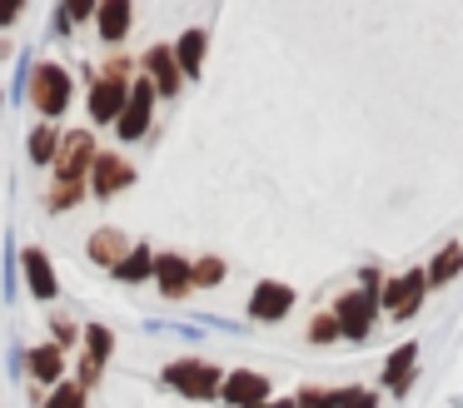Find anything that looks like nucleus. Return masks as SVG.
Returning <instances> with one entry per match:
<instances>
[{
  "mask_svg": "<svg viewBox=\"0 0 463 408\" xmlns=\"http://www.w3.org/2000/svg\"><path fill=\"white\" fill-rule=\"evenodd\" d=\"M55 149H61V135H55L51 125H41L31 135V159H35V165H55Z\"/></svg>",
  "mask_w": 463,
  "mask_h": 408,
  "instance_id": "20",
  "label": "nucleus"
},
{
  "mask_svg": "<svg viewBox=\"0 0 463 408\" xmlns=\"http://www.w3.org/2000/svg\"><path fill=\"white\" fill-rule=\"evenodd\" d=\"M135 179V169L125 165L120 155H95V165H90V189L100 199H110V195H120L125 185Z\"/></svg>",
  "mask_w": 463,
  "mask_h": 408,
  "instance_id": "9",
  "label": "nucleus"
},
{
  "mask_svg": "<svg viewBox=\"0 0 463 408\" xmlns=\"http://www.w3.org/2000/svg\"><path fill=\"white\" fill-rule=\"evenodd\" d=\"M165 384L180 388L184 398H214V394H220L224 378H220V368L204 364V358H180V364L165 368Z\"/></svg>",
  "mask_w": 463,
  "mask_h": 408,
  "instance_id": "4",
  "label": "nucleus"
},
{
  "mask_svg": "<svg viewBox=\"0 0 463 408\" xmlns=\"http://www.w3.org/2000/svg\"><path fill=\"white\" fill-rule=\"evenodd\" d=\"M289 308H294V289L279 284V279H264L250 294V314L260 318V324H274V318H284Z\"/></svg>",
  "mask_w": 463,
  "mask_h": 408,
  "instance_id": "7",
  "label": "nucleus"
},
{
  "mask_svg": "<svg viewBox=\"0 0 463 408\" xmlns=\"http://www.w3.org/2000/svg\"><path fill=\"white\" fill-rule=\"evenodd\" d=\"M125 254H130V244H125L120 229H95V234H90V259H95V264L120 269V259H125Z\"/></svg>",
  "mask_w": 463,
  "mask_h": 408,
  "instance_id": "15",
  "label": "nucleus"
},
{
  "mask_svg": "<svg viewBox=\"0 0 463 408\" xmlns=\"http://www.w3.org/2000/svg\"><path fill=\"white\" fill-rule=\"evenodd\" d=\"M413 368H419V344H399V348L389 354V364H383V388H393V394H409Z\"/></svg>",
  "mask_w": 463,
  "mask_h": 408,
  "instance_id": "12",
  "label": "nucleus"
},
{
  "mask_svg": "<svg viewBox=\"0 0 463 408\" xmlns=\"http://www.w3.org/2000/svg\"><path fill=\"white\" fill-rule=\"evenodd\" d=\"M130 20H135L130 0H100V10H95V25H100V35L110 40V45L130 35Z\"/></svg>",
  "mask_w": 463,
  "mask_h": 408,
  "instance_id": "14",
  "label": "nucleus"
},
{
  "mask_svg": "<svg viewBox=\"0 0 463 408\" xmlns=\"http://www.w3.org/2000/svg\"><path fill=\"white\" fill-rule=\"evenodd\" d=\"M334 408H379V398H373L369 388H339V394H334Z\"/></svg>",
  "mask_w": 463,
  "mask_h": 408,
  "instance_id": "24",
  "label": "nucleus"
},
{
  "mask_svg": "<svg viewBox=\"0 0 463 408\" xmlns=\"http://www.w3.org/2000/svg\"><path fill=\"white\" fill-rule=\"evenodd\" d=\"M100 70H105V80H120V85H130V70H135V65H130L125 55H115V60H105Z\"/></svg>",
  "mask_w": 463,
  "mask_h": 408,
  "instance_id": "28",
  "label": "nucleus"
},
{
  "mask_svg": "<svg viewBox=\"0 0 463 408\" xmlns=\"http://www.w3.org/2000/svg\"><path fill=\"white\" fill-rule=\"evenodd\" d=\"M85 344H90V358H95V364H105V358H110V348H115V338H110V328L90 324V328H85Z\"/></svg>",
  "mask_w": 463,
  "mask_h": 408,
  "instance_id": "22",
  "label": "nucleus"
},
{
  "mask_svg": "<svg viewBox=\"0 0 463 408\" xmlns=\"http://www.w3.org/2000/svg\"><path fill=\"white\" fill-rule=\"evenodd\" d=\"M220 394H224V403H234V408H254V403H264V398H269V378L240 368V374H230L220 384Z\"/></svg>",
  "mask_w": 463,
  "mask_h": 408,
  "instance_id": "8",
  "label": "nucleus"
},
{
  "mask_svg": "<svg viewBox=\"0 0 463 408\" xmlns=\"http://www.w3.org/2000/svg\"><path fill=\"white\" fill-rule=\"evenodd\" d=\"M423 289H429V274H423V269H409V274H399L393 284H383V308H389L393 318H413V308L423 304Z\"/></svg>",
  "mask_w": 463,
  "mask_h": 408,
  "instance_id": "5",
  "label": "nucleus"
},
{
  "mask_svg": "<svg viewBox=\"0 0 463 408\" xmlns=\"http://www.w3.org/2000/svg\"><path fill=\"white\" fill-rule=\"evenodd\" d=\"M95 10H100V0H65V15L71 20H90Z\"/></svg>",
  "mask_w": 463,
  "mask_h": 408,
  "instance_id": "30",
  "label": "nucleus"
},
{
  "mask_svg": "<svg viewBox=\"0 0 463 408\" xmlns=\"http://www.w3.org/2000/svg\"><path fill=\"white\" fill-rule=\"evenodd\" d=\"M31 105L41 109L45 119L61 115V109L71 105V75H65L61 65H51V60H45V65H35L31 70Z\"/></svg>",
  "mask_w": 463,
  "mask_h": 408,
  "instance_id": "2",
  "label": "nucleus"
},
{
  "mask_svg": "<svg viewBox=\"0 0 463 408\" xmlns=\"http://www.w3.org/2000/svg\"><path fill=\"white\" fill-rule=\"evenodd\" d=\"M80 195H85L80 185H55L51 195H45V209H71V204H75V199H80Z\"/></svg>",
  "mask_w": 463,
  "mask_h": 408,
  "instance_id": "26",
  "label": "nucleus"
},
{
  "mask_svg": "<svg viewBox=\"0 0 463 408\" xmlns=\"http://www.w3.org/2000/svg\"><path fill=\"white\" fill-rule=\"evenodd\" d=\"M254 408H294V403H269V398H264V403H254Z\"/></svg>",
  "mask_w": 463,
  "mask_h": 408,
  "instance_id": "32",
  "label": "nucleus"
},
{
  "mask_svg": "<svg viewBox=\"0 0 463 408\" xmlns=\"http://www.w3.org/2000/svg\"><path fill=\"white\" fill-rule=\"evenodd\" d=\"M21 10H25V0H0V25H11Z\"/></svg>",
  "mask_w": 463,
  "mask_h": 408,
  "instance_id": "31",
  "label": "nucleus"
},
{
  "mask_svg": "<svg viewBox=\"0 0 463 408\" xmlns=\"http://www.w3.org/2000/svg\"><path fill=\"white\" fill-rule=\"evenodd\" d=\"M95 155H100L95 135H85V129H71V135H61V149H55V175H61V185H80L85 169L95 165Z\"/></svg>",
  "mask_w": 463,
  "mask_h": 408,
  "instance_id": "3",
  "label": "nucleus"
},
{
  "mask_svg": "<svg viewBox=\"0 0 463 408\" xmlns=\"http://www.w3.org/2000/svg\"><path fill=\"white\" fill-rule=\"evenodd\" d=\"M115 274H120V279H130V284H135V279L155 274V254H150V249H130V254L120 259V269H115Z\"/></svg>",
  "mask_w": 463,
  "mask_h": 408,
  "instance_id": "21",
  "label": "nucleus"
},
{
  "mask_svg": "<svg viewBox=\"0 0 463 408\" xmlns=\"http://www.w3.org/2000/svg\"><path fill=\"white\" fill-rule=\"evenodd\" d=\"M309 338H314V344H329V338H339V318H334V314H319V318L309 324Z\"/></svg>",
  "mask_w": 463,
  "mask_h": 408,
  "instance_id": "27",
  "label": "nucleus"
},
{
  "mask_svg": "<svg viewBox=\"0 0 463 408\" xmlns=\"http://www.w3.org/2000/svg\"><path fill=\"white\" fill-rule=\"evenodd\" d=\"M21 264H25V279H31L35 299H55V269H51V259H45L41 249H25Z\"/></svg>",
  "mask_w": 463,
  "mask_h": 408,
  "instance_id": "16",
  "label": "nucleus"
},
{
  "mask_svg": "<svg viewBox=\"0 0 463 408\" xmlns=\"http://www.w3.org/2000/svg\"><path fill=\"white\" fill-rule=\"evenodd\" d=\"M294 408H334V394H319V388H304Z\"/></svg>",
  "mask_w": 463,
  "mask_h": 408,
  "instance_id": "29",
  "label": "nucleus"
},
{
  "mask_svg": "<svg viewBox=\"0 0 463 408\" xmlns=\"http://www.w3.org/2000/svg\"><path fill=\"white\" fill-rule=\"evenodd\" d=\"M334 318H339L344 338H369L373 318H379V269H364V289L344 294L334 304Z\"/></svg>",
  "mask_w": 463,
  "mask_h": 408,
  "instance_id": "1",
  "label": "nucleus"
},
{
  "mask_svg": "<svg viewBox=\"0 0 463 408\" xmlns=\"http://www.w3.org/2000/svg\"><path fill=\"white\" fill-rule=\"evenodd\" d=\"M150 105H155V85H150V80H140V85H130V100H125L120 119H115V129H120V139H140L145 129H150Z\"/></svg>",
  "mask_w": 463,
  "mask_h": 408,
  "instance_id": "6",
  "label": "nucleus"
},
{
  "mask_svg": "<svg viewBox=\"0 0 463 408\" xmlns=\"http://www.w3.org/2000/svg\"><path fill=\"white\" fill-rule=\"evenodd\" d=\"M200 60H204V30H184V40L175 45V65H180V75H200Z\"/></svg>",
  "mask_w": 463,
  "mask_h": 408,
  "instance_id": "17",
  "label": "nucleus"
},
{
  "mask_svg": "<svg viewBox=\"0 0 463 408\" xmlns=\"http://www.w3.org/2000/svg\"><path fill=\"white\" fill-rule=\"evenodd\" d=\"M145 70H150V85L155 90H165V95H175L180 90V65H175V50L170 45H150L145 50Z\"/></svg>",
  "mask_w": 463,
  "mask_h": 408,
  "instance_id": "11",
  "label": "nucleus"
},
{
  "mask_svg": "<svg viewBox=\"0 0 463 408\" xmlns=\"http://www.w3.org/2000/svg\"><path fill=\"white\" fill-rule=\"evenodd\" d=\"M45 408H85V388L80 384H61L51 398H45Z\"/></svg>",
  "mask_w": 463,
  "mask_h": 408,
  "instance_id": "23",
  "label": "nucleus"
},
{
  "mask_svg": "<svg viewBox=\"0 0 463 408\" xmlns=\"http://www.w3.org/2000/svg\"><path fill=\"white\" fill-rule=\"evenodd\" d=\"M458 269H463V244H443L439 254H433V264H429V284H449Z\"/></svg>",
  "mask_w": 463,
  "mask_h": 408,
  "instance_id": "18",
  "label": "nucleus"
},
{
  "mask_svg": "<svg viewBox=\"0 0 463 408\" xmlns=\"http://www.w3.org/2000/svg\"><path fill=\"white\" fill-rule=\"evenodd\" d=\"M155 279H160L165 299H184V294L194 289V279H190V264H184L180 254H160V259H155Z\"/></svg>",
  "mask_w": 463,
  "mask_h": 408,
  "instance_id": "13",
  "label": "nucleus"
},
{
  "mask_svg": "<svg viewBox=\"0 0 463 408\" xmlns=\"http://www.w3.org/2000/svg\"><path fill=\"white\" fill-rule=\"evenodd\" d=\"M190 279H194V284H220L224 264H220V259H200V264H190Z\"/></svg>",
  "mask_w": 463,
  "mask_h": 408,
  "instance_id": "25",
  "label": "nucleus"
},
{
  "mask_svg": "<svg viewBox=\"0 0 463 408\" xmlns=\"http://www.w3.org/2000/svg\"><path fill=\"white\" fill-rule=\"evenodd\" d=\"M125 100H130V85H120V80H95L90 85V115L100 119V125H110V119H120Z\"/></svg>",
  "mask_w": 463,
  "mask_h": 408,
  "instance_id": "10",
  "label": "nucleus"
},
{
  "mask_svg": "<svg viewBox=\"0 0 463 408\" xmlns=\"http://www.w3.org/2000/svg\"><path fill=\"white\" fill-rule=\"evenodd\" d=\"M61 368H65L61 344H41V348L31 354V374H35V378H45V384H55V378H61Z\"/></svg>",
  "mask_w": 463,
  "mask_h": 408,
  "instance_id": "19",
  "label": "nucleus"
}]
</instances>
